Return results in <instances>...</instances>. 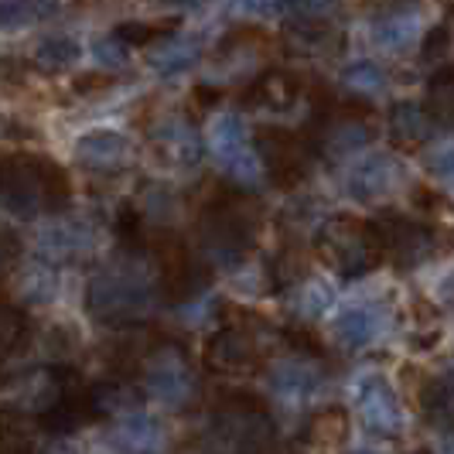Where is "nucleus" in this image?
Returning a JSON list of instances; mask_svg holds the SVG:
<instances>
[{
    "mask_svg": "<svg viewBox=\"0 0 454 454\" xmlns=\"http://www.w3.org/2000/svg\"><path fill=\"white\" fill-rule=\"evenodd\" d=\"M68 199V178L55 160L35 154H11L0 160V205L18 219L62 212Z\"/></svg>",
    "mask_w": 454,
    "mask_h": 454,
    "instance_id": "obj_1",
    "label": "nucleus"
},
{
    "mask_svg": "<svg viewBox=\"0 0 454 454\" xmlns=\"http://www.w3.org/2000/svg\"><path fill=\"white\" fill-rule=\"evenodd\" d=\"M199 236H202L205 253L215 263H229V267L243 263L256 236V205L239 192H219L202 208Z\"/></svg>",
    "mask_w": 454,
    "mask_h": 454,
    "instance_id": "obj_2",
    "label": "nucleus"
},
{
    "mask_svg": "<svg viewBox=\"0 0 454 454\" xmlns=\"http://www.w3.org/2000/svg\"><path fill=\"white\" fill-rule=\"evenodd\" d=\"M318 256L341 277H363L383 263L380 232L372 223H363L356 215H332L318 229Z\"/></svg>",
    "mask_w": 454,
    "mask_h": 454,
    "instance_id": "obj_3",
    "label": "nucleus"
},
{
    "mask_svg": "<svg viewBox=\"0 0 454 454\" xmlns=\"http://www.w3.org/2000/svg\"><path fill=\"white\" fill-rule=\"evenodd\" d=\"M151 304H154V291L137 270L99 273V277H92L90 291H86L90 315L110 328H127V325L144 321Z\"/></svg>",
    "mask_w": 454,
    "mask_h": 454,
    "instance_id": "obj_4",
    "label": "nucleus"
},
{
    "mask_svg": "<svg viewBox=\"0 0 454 454\" xmlns=\"http://www.w3.org/2000/svg\"><path fill=\"white\" fill-rule=\"evenodd\" d=\"M151 253L158 263L160 294H168V301H192L212 284L208 263H202L175 232H158L151 239Z\"/></svg>",
    "mask_w": 454,
    "mask_h": 454,
    "instance_id": "obj_5",
    "label": "nucleus"
},
{
    "mask_svg": "<svg viewBox=\"0 0 454 454\" xmlns=\"http://www.w3.org/2000/svg\"><path fill=\"white\" fill-rule=\"evenodd\" d=\"M253 144H256L263 171L280 188L297 184L311 171V164H315V147L308 144V137L294 134V130H284V127H263Z\"/></svg>",
    "mask_w": 454,
    "mask_h": 454,
    "instance_id": "obj_6",
    "label": "nucleus"
},
{
    "mask_svg": "<svg viewBox=\"0 0 454 454\" xmlns=\"http://www.w3.org/2000/svg\"><path fill=\"white\" fill-rule=\"evenodd\" d=\"M208 144L215 151V158L226 164V171L236 178L239 184H256L260 175H263V164H260V154H256V144L250 140L243 120L236 114L219 116L208 130Z\"/></svg>",
    "mask_w": 454,
    "mask_h": 454,
    "instance_id": "obj_7",
    "label": "nucleus"
},
{
    "mask_svg": "<svg viewBox=\"0 0 454 454\" xmlns=\"http://www.w3.org/2000/svg\"><path fill=\"white\" fill-rule=\"evenodd\" d=\"M380 232V247H383V260H393L396 267H417L420 260H427L434 253V232L424 223H413L403 215H389L372 223Z\"/></svg>",
    "mask_w": 454,
    "mask_h": 454,
    "instance_id": "obj_8",
    "label": "nucleus"
},
{
    "mask_svg": "<svg viewBox=\"0 0 454 454\" xmlns=\"http://www.w3.org/2000/svg\"><path fill=\"white\" fill-rule=\"evenodd\" d=\"M356 407H359V417H363V424L369 427L372 434H400L403 427V410H400V396L393 393L383 376H363L359 383H356Z\"/></svg>",
    "mask_w": 454,
    "mask_h": 454,
    "instance_id": "obj_9",
    "label": "nucleus"
},
{
    "mask_svg": "<svg viewBox=\"0 0 454 454\" xmlns=\"http://www.w3.org/2000/svg\"><path fill=\"white\" fill-rule=\"evenodd\" d=\"M205 365L219 376H250L260 369V348L243 328H219L205 341Z\"/></svg>",
    "mask_w": 454,
    "mask_h": 454,
    "instance_id": "obj_10",
    "label": "nucleus"
},
{
    "mask_svg": "<svg viewBox=\"0 0 454 454\" xmlns=\"http://www.w3.org/2000/svg\"><path fill=\"white\" fill-rule=\"evenodd\" d=\"M144 383L147 389L158 396V400H168V403H182L192 396V389H195V376H192V369H188V359H184L182 352L175 348V345H164L158 348L147 365H144Z\"/></svg>",
    "mask_w": 454,
    "mask_h": 454,
    "instance_id": "obj_11",
    "label": "nucleus"
},
{
    "mask_svg": "<svg viewBox=\"0 0 454 454\" xmlns=\"http://www.w3.org/2000/svg\"><path fill=\"white\" fill-rule=\"evenodd\" d=\"M400 182H403V168L389 158V154H376V158H365L363 164L352 171L348 192H352V199L372 205V202L389 199V195L400 188Z\"/></svg>",
    "mask_w": 454,
    "mask_h": 454,
    "instance_id": "obj_12",
    "label": "nucleus"
},
{
    "mask_svg": "<svg viewBox=\"0 0 454 454\" xmlns=\"http://www.w3.org/2000/svg\"><path fill=\"white\" fill-rule=\"evenodd\" d=\"M75 158H79L82 168L106 175V171H120L127 164L130 144H127V137L116 134V130H92V134H86L75 144Z\"/></svg>",
    "mask_w": 454,
    "mask_h": 454,
    "instance_id": "obj_13",
    "label": "nucleus"
},
{
    "mask_svg": "<svg viewBox=\"0 0 454 454\" xmlns=\"http://www.w3.org/2000/svg\"><path fill=\"white\" fill-rule=\"evenodd\" d=\"M434 127H437V120L424 103L403 99V103H393V110H389V134L400 147L427 144L434 137Z\"/></svg>",
    "mask_w": 454,
    "mask_h": 454,
    "instance_id": "obj_14",
    "label": "nucleus"
},
{
    "mask_svg": "<svg viewBox=\"0 0 454 454\" xmlns=\"http://www.w3.org/2000/svg\"><path fill=\"white\" fill-rule=\"evenodd\" d=\"M301 96V82L287 72H267L243 92L247 106H260V110H291Z\"/></svg>",
    "mask_w": 454,
    "mask_h": 454,
    "instance_id": "obj_15",
    "label": "nucleus"
},
{
    "mask_svg": "<svg viewBox=\"0 0 454 454\" xmlns=\"http://www.w3.org/2000/svg\"><path fill=\"white\" fill-rule=\"evenodd\" d=\"M383 332V318L372 308H348L339 321H335V339L345 348H363L372 339H380Z\"/></svg>",
    "mask_w": 454,
    "mask_h": 454,
    "instance_id": "obj_16",
    "label": "nucleus"
},
{
    "mask_svg": "<svg viewBox=\"0 0 454 454\" xmlns=\"http://www.w3.org/2000/svg\"><path fill=\"white\" fill-rule=\"evenodd\" d=\"M308 444L311 448H339L341 441L348 437V413L341 407H325L318 410L315 417H311V424H308Z\"/></svg>",
    "mask_w": 454,
    "mask_h": 454,
    "instance_id": "obj_17",
    "label": "nucleus"
},
{
    "mask_svg": "<svg viewBox=\"0 0 454 454\" xmlns=\"http://www.w3.org/2000/svg\"><path fill=\"white\" fill-rule=\"evenodd\" d=\"M158 140L164 147V154L175 160V164H195L199 160V137L192 134L184 123H164L158 130Z\"/></svg>",
    "mask_w": 454,
    "mask_h": 454,
    "instance_id": "obj_18",
    "label": "nucleus"
},
{
    "mask_svg": "<svg viewBox=\"0 0 454 454\" xmlns=\"http://www.w3.org/2000/svg\"><path fill=\"white\" fill-rule=\"evenodd\" d=\"M427 110L441 123H454V66L437 68L427 82Z\"/></svg>",
    "mask_w": 454,
    "mask_h": 454,
    "instance_id": "obj_19",
    "label": "nucleus"
},
{
    "mask_svg": "<svg viewBox=\"0 0 454 454\" xmlns=\"http://www.w3.org/2000/svg\"><path fill=\"white\" fill-rule=\"evenodd\" d=\"M55 0H0V27H24L55 14Z\"/></svg>",
    "mask_w": 454,
    "mask_h": 454,
    "instance_id": "obj_20",
    "label": "nucleus"
},
{
    "mask_svg": "<svg viewBox=\"0 0 454 454\" xmlns=\"http://www.w3.org/2000/svg\"><path fill=\"white\" fill-rule=\"evenodd\" d=\"M31 325L24 318V311H18L14 304H4L0 301V356H14L21 352L24 341H27Z\"/></svg>",
    "mask_w": 454,
    "mask_h": 454,
    "instance_id": "obj_21",
    "label": "nucleus"
},
{
    "mask_svg": "<svg viewBox=\"0 0 454 454\" xmlns=\"http://www.w3.org/2000/svg\"><path fill=\"white\" fill-rule=\"evenodd\" d=\"M175 27H178L175 21H127L120 24L114 35L127 48H144L160 42V38H168V35H175Z\"/></svg>",
    "mask_w": 454,
    "mask_h": 454,
    "instance_id": "obj_22",
    "label": "nucleus"
},
{
    "mask_svg": "<svg viewBox=\"0 0 454 454\" xmlns=\"http://www.w3.org/2000/svg\"><path fill=\"white\" fill-rule=\"evenodd\" d=\"M270 383L284 396H304L308 389H315V383H318V376H315V369L308 363H284L273 369Z\"/></svg>",
    "mask_w": 454,
    "mask_h": 454,
    "instance_id": "obj_23",
    "label": "nucleus"
},
{
    "mask_svg": "<svg viewBox=\"0 0 454 454\" xmlns=\"http://www.w3.org/2000/svg\"><path fill=\"white\" fill-rule=\"evenodd\" d=\"M79 59V45L72 38H45L35 48V66L42 72H62Z\"/></svg>",
    "mask_w": 454,
    "mask_h": 454,
    "instance_id": "obj_24",
    "label": "nucleus"
},
{
    "mask_svg": "<svg viewBox=\"0 0 454 454\" xmlns=\"http://www.w3.org/2000/svg\"><path fill=\"white\" fill-rule=\"evenodd\" d=\"M413 35H417V24L410 14H389L387 21H380L372 27V38L380 42V45L387 48V51H400V48H407L413 42Z\"/></svg>",
    "mask_w": 454,
    "mask_h": 454,
    "instance_id": "obj_25",
    "label": "nucleus"
},
{
    "mask_svg": "<svg viewBox=\"0 0 454 454\" xmlns=\"http://www.w3.org/2000/svg\"><path fill=\"white\" fill-rule=\"evenodd\" d=\"M341 79H345L348 90L363 92V96L387 90V72L376 66V62H356V66H348L341 72Z\"/></svg>",
    "mask_w": 454,
    "mask_h": 454,
    "instance_id": "obj_26",
    "label": "nucleus"
},
{
    "mask_svg": "<svg viewBox=\"0 0 454 454\" xmlns=\"http://www.w3.org/2000/svg\"><path fill=\"white\" fill-rule=\"evenodd\" d=\"M35 441L21 413H0V451H31Z\"/></svg>",
    "mask_w": 454,
    "mask_h": 454,
    "instance_id": "obj_27",
    "label": "nucleus"
},
{
    "mask_svg": "<svg viewBox=\"0 0 454 454\" xmlns=\"http://www.w3.org/2000/svg\"><path fill=\"white\" fill-rule=\"evenodd\" d=\"M424 407L431 410L434 417L441 420H454V372L451 376H441L434 380L427 393H424Z\"/></svg>",
    "mask_w": 454,
    "mask_h": 454,
    "instance_id": "obj_28",
    "label": "nucleus"
},
{
    "mask_svg": "<svg viewBox=\"0 0 454 454\" xmlns=\"http://www.w3.org/2000/svg\"><path fill=\"white\" fill-rule=\"evenodd\" d=\"M339 0H284V11L294 18H328Z\"/></svg>",
    "mask_w": 454,
    "mask_h": 454,
    "instance_id": "obj_29",
    "label": "nucleus"
},
{
    "mask_svg": "<svg viewBox=\"0 0 454 454\" xmlns=\"http://www.w3.org/2000/svg\"><path fill=\"white\" fill-rule=\"evenodd\" d=\"M328 301H332V291H328L321 280H311V284L304 287V294H301V311H304L308 318H315V315H321V311L328 308Z\"/></svg>",
    "mask_w": 454,
    "mask_h": 454,
    "instance_id": "obj_30",
    "label": "nucleus"
},
{
    "mask_svg": "<svg viewBox=\"0 0 454 454\" xmlns=\"http://www.w3.org/2000/svg\"><path fill=\"white\" fill-rule=\"evenodd\" d=\"M287 345H294L297 352H304V356H321V341L311 332H304V328L287 332Z\"/></svg>",
    "mask_w": 454,
    "mask_h": 454,
    "instance_id": "obj_31",
    "label": "nucleus"
},
{
    "mask_svg": "<svg viewBox=\"0 0 454 454\" xmlns=\"http://www.w3.org/2000/svg\"><path fill=\"white\" fill-rule=\"evenodd\" d=\"M444 45H448V27H434L427 42H424V59H437L444 51Z\"/></svg>",
    "mask_w": 454,
    "mask_h": 454,
    "instance_id": "obj_32",
    "label": "nucleus"
},
{
    "mask_svg": "<svg viewBox=\"0 0 454 454\" xmlns=\"http://www.w3.org/2000/svg\"><path fill=\"white\" fill-rule=\"evenodd\" d=\"M247 7L253 14H277V11H284V0H247Z\"/></svg>",
    "mask_w": 454,
    "mask_h": 454,
    "instance_id": "obj_33",
    "label": "nucleus"
},
{
    "mask_svg": "<svg viewBox=\"0 0 454 454\" xmlns=\"http://www.w3.org/2000/svg\"><path fill=\"white\" fill-rule=\"evenodd\" d=\"M437 175H441V178H444L448 184H454V151L437 160Z\"/></svg>",
    "mask_w": 454,
    "mask_h": 454,
    "instance_id": "obj_34",
    "label": "nucleus"
}]
</instances>
